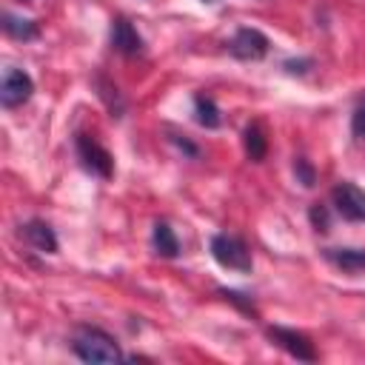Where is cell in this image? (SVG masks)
Listing matches in <instances>:
<instances>
[{
    "label": "cell",
    "instance_id": "6da1fadb",
    "mask_svg": "<svg viewBox=\"0 0 365 365\" xmlns=\"http://www.w3.org/2000/svg\"><path fill=\"white\" fill-rule=\"evenodd\" d=\"M71 351L77 354V359L91 362V365H108V362L125 359L117 339L111 334H106L103 328H91V325L77 328V334L71 336Z\"/></svg>",
    "mask_w": 365,
    "mask_h": 365
},
{
    "label": "cell",
    "instance_id": "7a4b0ae2",
    "mask_svg": "<svg viewBox=\"0 0 365 365\" xmlns=\"http://www.w3.org/2000/svg\"><path fill=\"white\" fill-rule=\"evenodd\" d=\"M211 257L217 259V265H222L228 271L248 274L254 268V259H251L245 240H240L234 234H214L211 237Z\"/></svg>",
    "mask_w": 365,
    "mask_h": 365
},
{
    "label": "cell",
    "instance_id": "3957f363",
    "mask_svg": "<svg viewBox=\"0 0 365 365\" xmlns=\"http://www.w3.org/2000/svg\"><path fill=\"white\" fill-rule=\"evenodd\" d=\"M74 148H77L80 165H83L88 174H94V177H100V180H111V177H114V157H111V151L103 148L94 137L77 134Z\"/></svg>",
    "mask_w": 365,
    "mask_h": 365
},
{
    "label": "cell",
    "instance_id": "277c9868",
    "mask_svg": "<svg viewBox=\"0 0 365 365\" xmlns=\"http://www.w3.org/2000/svg\"><path fill=\"white\" fill-rule=\"evenodd\" d=\"M265 334H268V339H271L277 348H282L288 356H294V359H299V362H317V348H314V342H311L302 331L285 328V325H268Z\"/></svg>",
    "mask_w": 365,
    "mask_h": 365
},
{
    "label": "cell",
    "instance_id": "5b68a950",
    "mask_svg": "<svg viewBox=\"0 0 365 365\" xmlns=\"http://www.w3.org/2000/svg\"><path fill=\"white\" fill-rule=\"evenodd\" d=\"M331 202L336 214L348 222H365V188H359L351 180H339L331 188Z\"/></svg>",
    "mask_w": 365,
    "mask_h": 365
},
{
    "label": "cell",
    "instance_id": "8992f818",
    "mask_svg": "<svg viewBox=\"0 0 365 365\" xmlns=\"http://www.w3.org/2000/svg\"><path fill=\"white\" fill-rule=\"evenodd\" d=\"M268 48H271V40L259 31V29H254V26H242V29H237L234 31V37L228 40V51L237 57V60H251V63H257V60H262L265 54H268Z\"/></svg>",
    "mask_w": 365,
    "mask_h": 365
},
{
    "label": "cell",
    "instance_id": "52a82bcc",
    "mask_svg": "<svg viewBox=\"0 0 365 365\" xmlns=\"http://www.w3.org/2000/svg\"><path fill=\"white\" fill-rule=\"evenodd\" d=\"M34 94V80L23 71V68H6L3 71V83H0V103L6 108H17L23 103H29Z\"/></svg>",
    "mask_w": 365,
    "mask_h": 365
},
{
    "label": "cell",
    "instance_id": "ba28073f",
    "mask_svg": "<svg viewBox=\"0 0 365 365\" xmlns=\"http://www.w3.org/2000/svg\"><path fill=\"white\" fill-rule=\"evenodd\" d=\"M111 48L120 51V54H125V57H137V54L145 51L143 37H140V31L131 26L128 17H114V20H111Z\"/></svg>",
    "mask_w": 365,
    "mask_h": 365
},
{
    "label": "cell",
    "instance_id": "9c48e42d",
    "mask_svg": "<svg viewBox=\"0 0 365 365\" xmlns=\"http://www.w3.org/2000/svg\"><path fill=\"white\" fill-rule=\"evenodd\" d=\"M322 257L336 271H342L348 277L365 274V248H348V245H342V248H322Z\"/></svg>",
    "mask_w": 365,
    "mask_h": 365
},
{
    "label": "cell",
    "instance_id": "30bf717a",
    "mask_svg": "<svg viewBox=\"0 0 365 365\" xmlns=\"http://www.w3.org/2000/svg\"><path fill=\"white\" fill-rule=\"evenodd\" d=\"M20 234L26 237V242L40 251V254H57V234L46 220H29L26 225H20Z\"/></svg>",
    "mask_w": 365,
    "mask_h": 365
},
{
    "label": "cell",
    "instance_id": "8fae6325",
    "mask_svg": "<svg viewBox=\"0 0 365 365\" xmlns=\"http://www.w3.org/2000/svg\"><path fill=\"white\" fill-rule=\"evenodd\" d=\"M151 245H154V251H157L160 257H165V259H174V257L180 254V240H177L174 228H171L165 220H157V222H154Z\"/></svg>",
    "mask_w": 365,
    "mask_h": 365
},
{
    "label": "cell",
    "instance_id": "7c38bea8",
    "mask_svg": "<svg viewBox=\"0 0 365 365\" xmlns=\"http://www.w3.org/2000/svg\"><path fill=\"white\" fill-rule=\"evenodd\" d=\"M242 148H245V157L254 160V163H262L265 154H268V137L262 131L259 123H248L242 128Z\"/></svg>",
    "mask_w": 365,
    "mask_h": 365
},
{
    "label": "cell",
    "instance_id": "4fadbf2b",
    "mask_svg": "<svg viewBox=\"0 0 365 365\" xmlns=\"http://www.w3.org/2000/svg\"><path fill=\"white\" fill-rule=\"evenodd\" d=\"M194 117L202 128H220V123H222V114H220L211 94H197L194 97Z\"/></svg>",
    "mask_w": 365,
    "mask_h": 365
},
{
    "label": "cell",
    "instance_id": "5bb4252c",
    "mask_svg": "<svg viewBox=\"0 0 365 365\" xmlns=\"http://www.w3.org/2000/svg\"><path fill=\"white\" fill-rule=\"evenodd\" d=\"M3 29H6V34L9 37H14V40H34L37 34H40V29H37V23L34 20H26V17H14L11 11H6L3 14Z\"/></svg>",
    "mask_w": 365,
    "mask_h": 365
},
{
    "label": "cell",
    "instance_id": "9a60e30c",
    "mask_svg": "<svg viewBox=\"0 0 365 365\" xmlns=\"http://www.w3.org/2000/svg\"><path fill=\"white\" fill-rule=\"evenodd\" d=\"M351 134L356 140H365V91L354 103V111H351Z\"/></svg>",
    "mask_w": 365,
    "mask_h": 365
},
{
    "label": "cell",
    "instance_id": "2e32d148",
    "mask_svg": "<svg viewBox=\"0 0 365 365\" xmlns=\"http://www.w3.org/2000/svg\"><path fill=\"white\" fill-rule=\"evenodd\" d=\"M220 297L225 299V302H234L242 314H248V317H257V308H254V302H251V297H245V294H240V291H234V288H220Z\"/></svg>",
    "mask_w": 365,
    "mask_h": 365
},
{
    "label": "cell",
    "instance_id": "e0dca14e",
    "mask_svg": "<svg viewBox=\"0 0 365 365\" xmlns=\"http://www.w3.org/2000/svg\"><path fill=\"white\" fill-rule=\"evenodd\" d=\"M294 177H297V182H302L305 188H311V185L317 182V171H314V165H311L305 157H294Z\"/></svg>",
    "mask_w": 365,
    "mask_h": 365
},
{
    "label": "cell",
    "instance_id": "ac0fdd59",
    "mask_svg": "<svg viewBox=\"0 0 365 365\" xmlns=\"http://www.w3.org/2000/svg\"><path fill=\"white\" fill-rule=\"evenodd\" d=\"M311 225H314V231H319V234H325L328 231V208L325 205H319V202H314L311 205Z\"/></svg>",
    "mask_w": 365,
    "mask_h": 365
},
{
    "label": "cell",
    "instance_id": "d6986e66",
    "mask_svg": "<svg viewBox=\"0 0 365 365\" xmlns=\"http://www.w3.org/2000/svg\"><path fill=\"white\" fill-rule=\"evenodd\" d=\"M200 3H217V0H200Z\"/></svg>",
    "mask_w": 365,
    "mask_h": 365
}]
</instances>
